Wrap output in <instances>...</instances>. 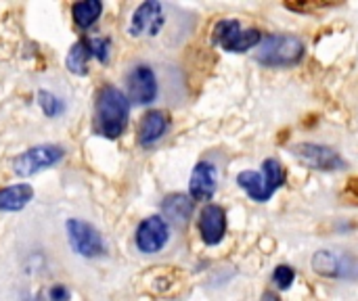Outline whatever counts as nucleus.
<instances>
[{"label": "nucleus", "mask_w": 358, "mask_h": 301, "mask_svg": "<svg viewBox=\"0 0 358 301\" xmlns=\"http://www.w3.org/2000/svg\"><path fill=\"white\" fill-rule=\"evenodd\" d=\"M189 193L195 201H210L216 193V168L208 161H199L193 168L189 180Z\"/></svg>", "instance_id": "12"}, {"label": "nucleus", "mask_w": 358, "mask_h": 301, "mask_svg": "<svg viewBox=\"0 0 358 301\" xmlns=\"http://www.w3.org/2000/svg\"><path fill=\"white\" fill-rule=\"evenodd\" d=\"M128 113H130V101L122 90L107 84L96 92V103H94L96 134L105 138L122 136L128 124Z\"/></svg>", "instance_id": "1"}, {"label": "nucleus", "mask_w": 358, "mask_h": 301, "mask_svg": "<svg viewBox=\"0 0 358 301\" xmlns=\"http://www.w3.org/2000/svg\"><path fill=\"white\" fill-rule=\"evenodd\" d=\"M164 25V10L159 2H143L130 21V36H157Z\"/></svg>", "instance_id": "10"}, {"label": "nucleus", "mask_w": 358, "mask_h": 301, "mask_svg": "<svg viewBox=\"0 0 358 301\" xmlns=\"http://www.w3.org/2000/svg\"><path fill=\"white\" fill-rule=\"evenodd\" d=\"M168 126H170V117H168L166 111L155 109V111L145 113L143 119H141V124H138V142L143 147L155 145L166 134Z\"/></svg>", "instance_id": "13"}, {"label": "nucleus", "mask_w": 358, "mask_h": 301, "mask_svg": "<svg viewBox=\"0 0 358 301\" xmlns=\"http://www.w3.org/2000/svg\"><path fill=\"white\" fill-rule=\"evenodd\" d=\"M262 301H279V300H277L273 293H264V295H262Z\"/></svg>", "instance_id": "24"}, {"label": "nucleus", "mask_w": 358, "mask_h": 301, "mask_svg": "<svg viewBox=\"0 0 358 301\" xmlns=\"http://www.w3.org/2000/svg\"><path fill=\"white\" fill-rule=\"evenodd\" d=\"M214 38L229 52H245V50L254 48L256 44H260L262 34L258 29H245L243 31L241 23L237 19H227V21H220L216 25Z\"/></svg>", "instance_id": "5"}, {"label": "nucleus", "mask_w": 358, "mask_h": 301, "mask_svg": "<svg viewBox=\"0 0 358 301\" xmlns=\"http://www.w3.org/2000/svg\"><path fill=\"white\" fill-rule=\"evenodd\" d=\"M38 103H40L42 111H44L48 117H57V115H61L63 109H65V103H63L59 96H55L52 92H46V90H40V92H38Z\"/></svg>", "instance_id": "19"}, {"label": "nucleus", "mask_w": 358, "mask_h": 301, "mask_svg": "<svg viewBox=\"0 0 358 301\" xmlns=\"http://www.w3.org/2000/svg\"><path fill=\"white\" fill-rule=\"evenodd\" d=\"M164 216L174 224H185L193 214V201L187 195H170L162 203Z\"/></svg>", "instance_id": "15"}, {"label": "nucleus", "mask_w": 358, "mask_h": 301, "mask_svg": "<svg viewBox=\"0 0 358 301\" xmlns=\"http://www.w3.org/2000/svg\"><path fill=\"white\" fill-rule=\"evenodd\" d=\"M348 191L358 199V178H352V180L348 182Z\"/></svg>", "instance_id": "23"}, {"label": "nucleus", "mask_w": 358, "mask_h": 301, "mask_svg": "<svg viewBox=\"0 0 358 301\" xmlns=\"http://www.w3.org/2000/svg\"><path fill=\"white\" fill-rule=\"evenodd\" d=\"M101 10H103V4L99 0H82V2H76L71 6V17L80 27L86 29L99 21Z\"/></svg>", "instance_id": "16"}, {"label": "nucleus", "mask_w": 358, "mask_h": 301, "mask_svg": "<svg viewBox=\"0 0 358 301\" xmlns=\"http://www.w3.org/2000/svg\"><path fill=\"white\" fill-rule=\"evenodd\" d=\"M294 279H296V272H294V268H289V266H277L275 268V272H273V281H275V285L281 289V291H287L292 285H294Z\"/></svg>", "instance_id": "21"}, {"label": "nucleus", "mask_w": 358, "mask_h": 301, "mask_svg": "<svg viewBox=\"0 0 358 301\" xmlns=\"http://www.w3.org/2000/svg\"><path fill=\"white\" fill-rule=\"evenodd\" d=\"M88 59H90V48L86 42H76L65 59V65L71 73L76 75H84L88 71Z\"/></svg>", "instance_id": "17"}, {"label": "nucleus", "mask_w": 358, "mask_h": 301, "mask_svg": "<svg viewBox=\"0 0 358 301\" xmlns=\"http://www.w3.org/2000/svg\"><path fill=\"white\" fill-rule=\"evenodd\" d=\"M313 266L319 274H325V277H340L342 274L340 260L329 251H319L313 260Z\"/></svg>", "instance_id": "18"}, {"label": "nucleus", "mask_w": 358, "mask_h": 301, "mask_svg": "<svg viewBox=\"0 0 358 301\" xmlns=\"http://www.w3.org/2000/svg\"><path fill=\"white\" fill-rule=\"evenodd\" d=\"M65 157V151L57 145H40L31 147L25 153L17 155L13 159V172L17 176H34L42 170L52 168Z\"/></svg>", "instance_id": "4"}, {"label": "nucleus", "mask_w": 358, "mask_h": 301, "mask_svg": "<svg viewBox=\"0 0 358 301\" xmlns=\"http://www.w3.org/2000/svg\"><path fill=\"white\" fill-rule=\"evenodd\" d=\"M197 226L206 245H218L227 233V212L220 205L210 203L201 210Z\"/></svg>", "instance_id": "11"}, {"label": "nucleus", "mask_w": 358, "mask_h": 301, "mask_svg": "<svg viewBox=\"0 0 358 301\" xmlns=\"http://www.w3.org/2000/svg\"><path fill=\"white\" fill-rule=\"evenodd\" d=\"M50 298H52V301H67L69 293H67V289H65V287L57 285V287H52V289H50Z\"/></svg>", "instance_id": "22"}, {"label": "nucleus", "mask_w": 358, "mask_h": 301, "mask_svg": "<svg viewBox=\"0 0 358 301\" xmlns=\"http://www.w3.org/2000/svg\"><path fill=\"white\" fill-rule=\"evenodd\" d=\"M168 243V224L162 216L145 218L136 228V247L143 254H157Z\"/></svg>", "instance_id": "9"}, {"label": "nucleus", "mask_w": 358, "mask_h": 301, "mask_svg": "<svg viewBox=\"0 0 358 301\" xmlns=\"http://www.w3.org/2000/svg\"><path fill=\"white\" fill-rule=\"evenodd\" d=\"M157 96V80L151 67L136 65L128 73V101L134 105H149Z\"/></svg>", "instance_id": "8"}, {"label": "nucleus", "mask_w": 358, "mask_h": 301, "mask_svg": "<svg viewBox=\"0 0 358 301\" xmlns=\"http://www.w3.org/2000/svg\"><path fill=\"white\" fill-rule=\"evenodd\" d=\"M88 48H90V54H94L101 63H105L109 59V52H111V42L107 38H90L86 40Z\"/></svg>", "instance_id": "20"}, {"label": "nucleus", "mask_w": 358, "mask_h": 301, "mask_svg": "<svg viewBox=\"0 0 358 301\" xmlns=\"http://www.w3.org/2000/svg\"><path fill=\"white\" fill-rule=\"evenodd\" d=\"M67 237H69L71 249L82 258H96L103 254V239L99 230L84 220H69Z\"/></svg>", "instance_id": "6"}, {"label": "nucleus", "mask_w": 358, "mask_h": 301, "mask_svg": "<svg viewBox=\"0 0 358 301\" xmlns=\"http://www.w3.org/2000/svg\"><path fill=\"white\" fill-rule=\"evenodd\" d=\"M304 57V44L296 36H268L260 42L256 61L266 67H289Z\"/></svg>", "instance_id": "3"}, {"label": "nucleus", "mask_w": 358, "mask_h": 301, "mask_svg": "<svg viewBox=\"0 0 358 301\" xmlns=\"http://www.w3.org/2000/svg\"><path fill=\"white\" fill-rule=\"evenodd\" d=\"M294 155L308 168L321 172H334L344 168V159L329 147L315 145V142H300L294 147Z\"/></svg>", "instance_id": "7"}, {"label": "nucleus", "mask_w": 358, "mask_h": 301, "mask_svg": "<svg viewBox=\"0 0 358 301\" xmlns=\"http://www.w3.org/2000/svg\"><path fill=\"white\" fill-rule=\"evenodd\" d=\"M283 182H285V170L273 157L262 161V172L248 170L237 176V184L248 193L250 199H254L258 203L268 201Z\"/></svg>", "instance_id": "2"}, {"label": "nucleus", "mask_w": 358, "mask_h": 301, "mask_svg": "<svg viewBox=\"0 0 358 301\" xmlns=\"http://www.w3.org/2000/svg\"><path fill=\"white\" fill-rule=\"evenodd\" d=\"M34 199L29 184H13L0 189V212H19Z\"/></svg>", "instance_id": "14"}]
</instances>
